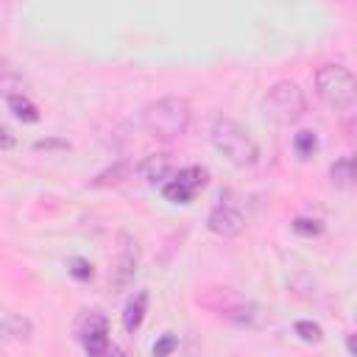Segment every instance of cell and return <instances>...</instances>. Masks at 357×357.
Here are the masks:
<instances>
[{
	"instance_id": "cell-6",
	"label": "cell",
	"mask_w": 357,
	"mask_h": 357,
	"mask_svg": "<svg viewBox=\"0 0 357 357\" xmlns=\"http://www.w3.org/2000/svg\"><path fill=\"white\" fill-rule=\"evenodd\" d=\"M78 335H81V343H84L86 357H106L112 340H109V321H106L103 312H98V310L86 312L84 321H81Z\"/></svg>"
},
{
	"instance_id": "cell-9",
	"label": "cell",
	"mask_w": 357,
	"mask_h": 357,
	"mask_svg": "<svg viewBox=\"0 0 357 357\" xmlns=\"http://www.w3.org/2000/svg\"><path fill=\"white\" fill-rule=\"evenodd\" d=\"M170 170H173V162H170L167 153H151V156H145L142 165H139V176H142L145 181H151V184L167 178Z\"/></svg>"
},
{
	"instance_id": "cell-23",
	"label": "cell",
	"mask_w": 357,
	"mask_h": 357,
	"mask_svg": "<svg viewBox=\"0 0 357 357\" xmlns=\"http://www.w3.org/2000/svg\"><path fill=\"white\" fill-rule=\"evenodd\" d=\"M36 148H67L64 142H56V139H50V142H36Z\"/></svg>"
},
{
	"instance_id": "cell-13",
	"label": "cell",
	"mask_w": 357,
	"mask_h": 357,
	"mask_svg": "<svg viewBox=\"0 0 357 357\" xmlns=\"http://www.w3.org/2000/svg\"><path fill=\"white\" fill-rule=\"evenodd\" d=\"M329 176H332V184H337V187H349L351 178H354V159H351V156H340V159H335L332 167H329Z\"/></svg>"
},
{
	"instance_id": "cell-1",
	"label": "cell",
	"mask_w": 357,
	"mask_h": 357,
	"mask_svg": "<svg viewBox=\"0 0 357 357\" xmlns=\"http://www.w3.org/2000/svg\"><path fill=\"white\" fill-rule=\"evenodd\" d=\"M190 120H192V109L181 95H165L142 109V128L162 142L187 134Z\"/></svg>"
},
{
	"instance_id": "cell-22",
	"label": "cell",
	"mask_w": 357,
	"mask_h": 357,
	"mask_svg": "<svg viewBox=\"0 0 357 357\" xmlns=\"http://www.w3.org/2000/svg\"><path fill=\"white\" fill-rule=\"evenodd\" d=\"M11 145H14V137H11V131L0 126V148H11Z\"/></svg>"
},
{
	"instance_id": "cell-20",
	"label": "cell",
	"mask_w": 357,
	"mask_h": 357,
	"mask_svg": "<svg viewBox=\"0 0 357 357\" xmlns=\"http://www.w3.org/2000/svg\"><path fill=\"white\" fill-rule=\"evenodd\" d=\"M176 346H178V337L173 335V332H165L156 343H153V349H151V357H170L173 351H176Z\"/></svg>"
},
{
	"instance_id": "cell-16",
	"label": "cell",
	"mask_w": 357,
	"mask_h": 357,
	"mask_svg": "<svg viewBox=\"0 0 357 357\" xmlns=\"http://www.w3.org/2000/svg\"><path fill=\"white\" fill-rule=\"evenodd\" d=\"M293 151H296L298 159H310V156L318 151V137H315V131H298V134L293 137Z\"/></svg>"
},
{
	"instance_id": "cell-21",
	"label": "cell",
	"mask_w": 357,
	"mask_h": 357,
	"mask_svg": "<svg viewBox=\"0 0 357 357\" xmlns=\"http://www.w3.org/2000/svg\"><path fill=\"white\" fill-rule=\"evenodd\" d=\"M92 262H86V259H81V257H75V259H70V276L73 279H78V282H89L92 279Z\"/></svg>"
},
{
	"instance_id": "cell-7",
	"label": "cell",
	"mask_w": 357,
	"mask_h": 357,
	"mask_svg": "<svg viewBox=\"0 0 357 357\" xmlns=\"http://www.w3.org/2000/svg\"><path fill=\"white\" fill-rule=\"evenodd\" d=\"M120 240V248H117V257H114V265H112V284L117 290H126L137 273V265H139V248H137V240L126 231L117 234Z\"/></svg>"
},
{
	"instance_id": "cell-10",
	"label": "cell",
	"mask_w": 357,
	"mask_h": 357,
	"mask_svg": "<svg viewBox=\"0 0 357 357\" xmlns=\"http://www.w3.org/2000/svg\"><path fill=\"white\" fill-rule=\"evenodd\" d=\"M145 312H148V293L139 290V293L126 304V310H123V329H126V332H137V329L142 326V321H145Z\"/></svg>"
},
{
	"instance_id": "cell-19",
	"label": "cell",
	"mask_w": 357,
	"mask_h": 357,
	"mask_svg": "<svg viewBox=\"0 0 357 357\" xmlns=\"http://www.w3.org/2000/svg\"><path fill=\"white\" fill-rule=\"evenodd\" d=\"M293 231L301 234V237H318L324 231V223L315 220V218H296L293 220Z\"/></svg>"
},
{
	"instance_id": "cell-26",
	"label": "cell",
	"mask_w": 357,
	"mask_h": 357,
	"mask_svg": "<svg viewBox=\"0 0 357 357\" xmlns=\"http://www.w3.org/2000/svg\"><path fill=\"white\" fill-rule=\"evenodd\" d=\"M3 335H6V329H3V324H0V337H3Z\"/></svg>"
},
{
	"instance_id": "cell-11",
	"label": "cell",
	"mask_w": 357,
	"mask_h": 357,
	"mask_svg": "<svg viewBox=\"0 0 357 357\" xmlns=\"http://www.w3.org/2000/svg\"><path fill=\"white\" fill-rule=\"evenodd\" d=\"M6 103H8V109H11V114H14L17 120H22V123H36V120H39V109H36V103H33L25 92L8 95Z\"/></svg>"
},
{
	"instance_id": "cell-3",
	"label": "cell",
	"mask_w": 357,
	"mask_h": 357,
	"mask_svg": "<svg viewBox=\"0 0 357 357\" xmlns=\"http://www.w3.org/2000/svg\"><path fill=\"white\" fill-rule=\"evenodd\" d=\"M315 95L329 109L346 112V109H351V103L357 98V81H354L349 67H343V64H324L315 73Z\"/></svg>"
},
{
	"instance_id": "cell-14",
	"label": "cell",
	"mask_w": 357,
	"mask_h": 357,
	"mask_svg": "<svg viewBox=\"0 0 357 357\" xmlns=\"http://www.w3.org/2000/svg\"><path fill=\"white\" fill-rule=\"evenodd\" d=\"M128 173H131V165H128V162H117L114 167H109V170L98 173V176H95V181H92V187H109V184H120V181H126V178H128Z\"/></svg>"
},
{
	"instance_id": "cell-2",
	"label": "cell",
	"mask_w": 357,
	"mask_h": 357,
	"mask_svg": "<svg viewBox=\"0 0 357 357\" xmlns=\"http://www.w3.org/2000/svg\"><path fill=\"white\" fill-rule=\"evenodd\" d=\"M212 145L218 153H223L234 167H251L257 159H259V148L257 142L251 139V134L234 123L231 117H215L212 123Z\"/></svg>"
},
{
	"instance_id": "cell-24",
	"label": "cell",
	"mask_w": 357,
	"mask_h": 357,
	"mask_svg": "<svg viewBox=\"0 0 357 357\" xmlns=\"http://www.w3.org/2000/svg\"><path fill=\"white\" fill-rule=\"evenodd\" d=\"M106 357H126V351H123V349H117V346H109Z\"/></svg>"
},
{
	"instance_id": "cell-4",
	"label": "cell",
	"mask_w": 357,
	"mask_h": 357,
	"mask_svg": "<svg viewBox=\"0 0 357 357\" xmlns=\"http://www.w3.org/2000/svg\"><path fill=\"white\" fill-rule=\"evenodd\" d=\"M307 112V98L296 81H276L265 95V114L273 123H296Z\"/></svg>"
},
{
	"instance_id": "cell-17",
	"label": "cell",
	"mask_w": 357,
	"mask_h": 357,
	"mask_svg": "<svg viewBox=\"0 0 357 357\" xmlns=\"http://www.w3.org/2000/svg\"><path fill=\"white\" fill-rule=\"evenodd\" d=\"M3 329H6V335L17 337V340H28L31 337V321L22 318V315H8L3 321Z\"/></svg>"
},
{
	"instance_id": "cell-15",
	"label": "cell",
	"mask_w": 357,
	"mask_h": 357,
	"mask_svg": "<svg viewBox=\"0 0 357 357\" xmlns=\"http://www.w3.org/2000/svg\"><path fill=\"white\" fill-rule=\"evenodd\" d=\"M226 321H231V324H237V326H251L254 321H257V310L251 307V304H243V301H237L234 307H229V310H223L220 312Z\"/></svg>"
},
{
	"instance_id": "cell-5",
	"label": "cell",
	"mask_w": 357,
	"mask_h": 357,
	"mask_svg": "<svg viewBox=\"0 0 357 357\" xmlns=\"http://www.w3.org/2000/svg\"><path fill=\"white\" fill-rule=\"evenodd\" d=\"M206 181H209V173L201 165H190V167H181L176 173V178L162 184V195L173 204H190L192 195L206 187Z\"/></svg>"
},
{
	"instance_id": "cell-18",
	"label": "cell",
	"mask_w": 357,
	"mask_h": 357,
	"mask_svg": "<svg viewBox=\"0 0 357 357\" xmlns=\"http://www.w3.org/2000/svg\"><path fill=\"white\" fill-rule=\"evenodd\" d=\"M293 332H296L304 343H321V337H324V329H321L315 321H296V324H293Z\"/></svg>"
},
{
	"instance_id": "cell-8",
	"label": "cell",
	"mask_w": 357,
	"mask_h": 357,
	"mask_svg": "<svg viewBox=\"0 0 357 357\" xmlns=\"http://www.w3.org/2000/svg\"><path fill=\"white\" fill-rule=\"evenodd\" d=\"M206 229H209L212 234L229 240V237L243 234V229H245V218H243L234 206H229V204H215V206L209 209V215H206Z\"/></svg>"
},
{
	"instance_id": "cell-12",
	"label": "cell",
	"mask_w": 357,
	"mask_h": 357,
	"mask_svg": "<svg viewBox=\"0 0 357 357\" xmlns=\"http://www.w3.org/2000/svg\"><path fill=\"white\" fill-rule=\"evenodd\" d=\"M22 75L14 70V64L8 59H0V95H14V92H22Z\"/></svg>"
},
{
	"instance_id": "cell-25",
	"label": "cell",
	"mask_w": 357,
	"mask_h": 357,
	"mask_svg": "<svg viewBox=\"0 0 357 357\" xmlns=\"http://www.w3.org/2000/svg\"><path fill=\"white\" fill-rule=\"evenodd\" d=\"M346 346H349V354L354 357V335H349V337H346Z\"/></svg>"
}]
</instances>
